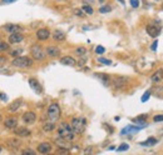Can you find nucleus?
Masks as SVG:
<instances>
[{"label":"nucleus","mask_w":163,"mask_h":155,"mask_svg":"<svg viewBox=\"0 0 163 155\" xmlns=\"http://www.w3.org/2000/svg\"><path fill=\"white\" fill-rule=\"evenodd\" d=\"M58 137L68 140V142H72L75 138V133H74L72 125H69L68 123H62L58 128Z\"/></svg>","instance_id":"1"},{"label":"nucleus","mask_w":163,"mask_h":155,"mask_svg":"<svg viewBox=\"0 0 163 155\" xmlns=\"http://www.w3.org/2000/svg\"><path fill=\"white\" fill-rule=\"evenodd\" d=\"M72 128L74 130V133L77 134H82L84 133L85 130V126H87V120L85 118H83V116H78V118H73L72 119Z\"/></svg>","instance_id":"2"},{"label":"nucleus","mask_w":163,"mask_h":155,"mask_svg":"<svg viewBox=\"0 0 163 155\" xmlns=\"http://www.w3.org/2000/svg\"><path fill=\"white\" fill-rule=\"evenodd\" d=\"M11 65L16 68H30L33 65V60L28 56H16L13 59Z\"/></svg>","instance_id":"3"},{"label":"nucleus","mask_w":163,"mask_h":155,"mask_svg":"<svg viewBox=\"0 0 163 155\" xmlns=\"http://www.w3.org/2000/svg\"><path fill=\"white\" fill-rule=\"evenodd\" d=\"M60 106L57 104V103H53V104L49 105V109H48V119L50 121H58L60 118Z\"/></svg>","instance_id":"4"},{"label":"nucleus","mask_w":163,"mask_h":155,"mask_svg":"<svg viewBox=\"0 0 163 155\" xmlns=\"http://www.w3.org/2000/svg\"><path fill=\"white\" fill-rule=\"evenodd\" d=\"M30 53L33 55V58H34L35 60H44L45 59V53H44V50L40 48L39 45H33L31 46V49H30Z\"/></svg>","instance_id":"5"},{"label":"nucleus","mask_w":163,"mask_h":155,"mask_svg":"<svg viewBox=\"0 0 163 155\" xmlns=\"http://www.w3.org/2000/svg\"><path fill=\"white\" fill-rule=\"evenodd\" d=\"M35 120H36V114L34 111H26L23 114V121H24V124H26V125L34 124Z\"/></svg>","instance_id":"6"},{"label":"nucleus","mask_w":163,"mask_h":155,"mask_svg":"<svg viewBox=\"0 0 163 155\" xmlns=\"http://www.w3.org/2000/svg\"><path fill=\"white\" fill-rule=\"evenodd\" d=\"M128 83V78H124V76H115L113 79V86L115 89H122L127 85Z\"/></svg>","instance_id":"7"},{"label":"nucleus","mask_w":163,"mask_h":155,"mask_svg":"<svg viewBox=\"0 0 163 155\" xmlns=\"http://www.w3.org/2000/svg\"><path fill=\"white\" fill-rule=\"evenodd\" d=\"M30 130L26 129L25 126H23V128H16L14 129V135H16V137H20V138H28L30 137Z\"/></svg>","instance_id":"8"},{"label":"nucleus","mask_w":163,"mask_h":155,"mask_svg":"<svg viewBox=\"0 0 163 155\" xmlns=\"http://www.w3.org/2000/svg\"><path fill=\"white\" fill-rule=\"evenodd\" d=\"M23 40H24V35H23L21 33H11V34L9 35V43L10 44H18Z\"/></svg>","instance_id":"9"},{"label":"nucleus","mask_w":163,"mask_h":155,"mask_svg":"<svg viewBox=\"0 0 163 155\" xmlns=\"http://www.w3.org/2000/svg\"><path fill=\"white\" fill-rule=\"evenodd\" d=\"M29 85H30V88L36 94H41V91H43V88H41V85L39 84V81L36 80V79H34V78H30L29 79Z\"/></svg>","instance_id":"10"},{"label":"nucleus","mask_w":163,"mask_h":155,"mask_svg":"<svg viewBox=\"0 0 163 155\" xmlns=\"http://www.w3.org/2000/svg\"><path fill=\"white\" fill-rule=\"evenodd\" d=\"M49 36H50V31L48 29H39L36 31V38H38V40H40V41L49 39Z\"/></svg>","instance_id":"11"},{"label":"nucleus","mask_w":163,"mask_h":155,"mask_svg":"<svg viewBox=\"0 0 163 155\" xmlns=\"http://www.w3.org/2000/svg\"><path fill=\"white\" fill-rule=\"evenodd\" d=\"M4 126L9 130H14L18 126V119L16 118H9L4 121Z\"/></svg>","instance_id":"12"},{"label":"nucleus","mask_w":163,"mask_h":155,"mask_svg":"<svg viewBox=\"0 0 163 155\" xmlns=\"http://www.w3.org/2000/svg\"><path fill=\"white\" fill-rule=\"evenodd\" d=\"M55 144H57L59 148H62L64 151H67V150L70 149V144L68 143V140H65L63 138H58L57 140H55Z\"/></svg>","instance_id":"13"},{"label":"nucleus","mask_w":163,"mask_h":155,"mask_svg":"<svg viewBox=\"0 0 163 155\" xmlns=\"http://www.w3.org/2000/svg\"><path fill=\"white\" fill-rule=\"evenodd\" d=\"M151 80H152V83H154V84H159L163 80V69L157 70V71L151 76Z\"/></svg>","instance_id":"14"},{"label":"nucleus","mask_w":163,"mask_h":155,"mask_svg":"<svg viewBox=\"0 0 163 155\" xmlns=\"http://www.w3.org/2000/svg\"><path fill=\"white\" fill-rule=\"evenodd\" d=\"M38 151L40 154H48L52 151V145L49 143H41L38 145Z\"/></svg>","instance_id":"15"},{"label":"nucleus","mask_w":163,"mask_h":155,"mask_svg":"<svg viewBox=\"0 0 163 155\" xmlns=\"http://www.w3.org/2000/svg\"><path fill=\"white\" fill-rule=\"evenodd\" d=\"M4 29H5L8 33H21L23 31V28L19 26V25H15V24H6L4 26Z\"/></svg>","instance_id":"16"},{"label":"nucleus","mask_w":163,"mask_h":155,"mask_svg":"<svg viewBox=\"0 0 163 155\" xmlns=\"http://www.w3.org/2000/svg\"><path fill=\"white\" fill-rule=\"evenodd\" d=\"M60 63L63 65H68V67H75L77 65L75 59L72 58V56H64V58L60 59Z\"/></svg>","instance_id":"17"},{"label":"nucleus","mask_w":163,"mask_h":155,"mask_svg":"<svg viewBox=\"0 0 163 155\" xmlns=\"http://www.w3.org/2000/svg\"><path fill=\"white\" fill-rule=\"evenodd\" d=\"M46 54L52 56V58H57V56L60 55V49L57 48V46H49V48H46Z\"/></svg>","instance_id":"18"},{"label":"nucleus","mask_w":163,"mask_h":155,"mask_svg":"<svg viewBox=\"0 0 163 155\" xmlns=\"http://www.w3.org/2000/svg\"><path fill=\"white\" fill-rule=\"evenodd\" d=\"M159 31H161L159 28H157V26H154V25H148V26H147V33H148V35L152 36V38L158 36Z\"/></svg>","instance_id":"19"},{"label":"nucleus","mask_w":163,"mask_h":155,"mask_svg":"<svg viewBox=\"0 0 163 155\" xmlns=\"http://www.w3.org/2000/svg\"><path fill=\"white\" fill-rule=\"evenodd\" d=\"M6 144L9 145L10 148H15V149H18L21 145V142L19 139H15V138H13V139H8L6 140Z\"/></svg>","instance_id":"20"},{"label":"nucleus","mask_w":163,"mask_h":155,"mask_svg":"<svg viewBox=\"0 0 163 155\" xmlns=\"http://www.w3.org/2000/svg\"><path fill=\"white\" fill-rule=\"evenodd\" d=\"M21 104H23V100H21V99H18V100H15L14 103H11V104L9 105V110L13 111V113H14V111H16V110L21 106Z\"/></svg>","instance_id":"21"},{"label":"nucleus","mask_w":163,"mask_h":155,"mask_svg":"<svg viewBox=\"0 0 163 155\" xmlns=\"http://www.w3.org/2000/svg\"><path fill=\"white\" fill-rule=\"evenodd\" d=\"M53 39L57 41H63V40H65V34L60 30H55L53 33Z\"/></svg>","instance_id":"22"},{"label":"nucleus","mask_w":163,"mask_h":155,"mask_svg":"<svg viewBox=\"0 0 163 155\" xmlns=\"http://www.w3.org/2000/svg\"><path fill=\"white\" fill-rule=\"evenodd\" d=\"M138 130H141V128H136V126H133V125H129L127 126V128H124L122 131H120V134L124 135V134H130V133H137Z\"/></svg>","instance_id":"23"},{"label":"nucleus","mask_w":163,"mask_h":155,"mask_svg":"<svg viewBox=\"0 0 163 155\" xmlns=\"http://www.w3.org/2000/svg\"><path fill=\"white\" fill-rule=\"evenodd\" d=\"M54 129H55L54 121H49V123H44L43 124V130L46 131V133H50V131H53Z\"/></svg>","instance_id":"24"},{"label":"nucleus","mask_w":163,"mask_h":155,"mask_svg":"<svg viewBox=\"0 0 163 155\" xmlns=\"http://www.w3.org/2000/svg\"><path fill=\"white\" fill-rule=\"evenodd\" d=\"M95 76L98 79H100L102 83H103L105 86L109 85V76H108V75H105V74H95Z\"/></svg>","instance_id":"25"},{"label":"nucleus","mask_w":163,"mask_h":155,"mask_svg":"<svg viewBox=\"0 0 163 155\" xmlns=\"http://www.w3.org/2000/svg\"><path fill=\"white\" fill-rule=\"evenodd\" d=\"M156 144H157V139H154V138H149V139H147L146 142L141 143L142 147H153V145H156Z\"/></svg>","instance_id":"26"},{"label":"nucleus","mask_w":163,"mask_h":155,"mask_svg":"<svg viewBox=\"0 0 163 155\" xmlns=\"http://www.w3.org/2000/svg\"><path fill=\"white\" fill-rule=\"evenodd\" d=\"M75 54L79 55V56H84L87 54V49L84 48V46H80V48H77L75 49Z\"/></svg>","instance_id":"27"},{"label":"nucleus","mask_w":163,"mask_h":155,"mask_svg":"<svg viewBox=\"0 0 163 155\" xmlns=\"http://www.w3.org/2000/svg\"><path fill=\"white\" fill-rule=\"evenodd\" d=\"M82 10L84 11L85 14H88V15H92V14H93V8L90 5H83Z\"/></svg>","instance_id":"28"},{"label":"nucleus","mask_w":163,"mask_h":155,"mask_svg":"<svg viewBox=\"0 0 163 155\" xmlns=\"http://www.w3.org/2000/svg\"><path fill=\"white\" fill-rule=\"evenodd\" d=\"M6 50H9V44L5 41H0V53H4Z\"/></svg>","instance_id":"29"},{"label":"nucleus","mask_w":163,"mask_h":155,"mask_svg":"<svg viewBox=\"0 0 163 155\" xmlns=\"http://www.w3.org/2000/svg\"><path fill=\"white\" fill-rule=\"evenodd\" d=\"M154 94H156V96H163V86L154 88Z\"/></svg>","instance_id":"30"},{"label":"nucleus","mask_w":163,"mask_h":155,"mask_svg":"<svg viewBox=\"0 0 163 155\" xmlns=\"http://www.w3.org/2000/svg\"><path fill=\"white\" fill-rule=\"evenodd\" d=\"M129 149V145L128 144H122V145H120V147H118L117 148V150H118V151H125V150H128Z\"/></svg>","instance_id":"31"},{"label":"nucleus","mask_w":163,"mask_h":155,"mask_svg":"<svg viewBox=\"0 0 163 155\" xmlns=\"http://www.w3.org/2000/svg\"><path fill=\"white\" fill-rule=\"evenodd\" d=\"M149 96H151V91L148 90V91H146V93L143 94V96H142V101H143V103H146L148 99H149Z\"/></svg>","instance_id":"32"},{"label":"nucleus","mask_w":163,"mask_h":155,"mask_svg":"<svg viewBox=\"0 0 163 155\" xmlns=\"http://www.w3.org/2000/svg\"><path fill=\"white\" fill-rule=\"evenodd\" d=\"M74 14H75L77 16H80V18H83V16L85 15V14H84V11H83L82 9H75V10H74Z\"/></svg>","instance_id":"33"},{"label":"nucleus","mask_w":163,"mask_h":155,"mask_svg":"<svg viewBox=\"0 0 163 155\" xmlns=\"http://www.w3.org/2000/svg\"><path fill=\"white\" fill-rule=\"evenodd\" d=\"M98 62H99V63H102V64H105V65H110V64H112V62H110V60H108V59H104V58H99V59H98Z\"/></svg>","instance_id":"34"},{"label":"nucleus","mask_w":163,"mask_h":155,"mask_svg":"<svg viewBox=\"0 0 163 155\" xmlns=\"http://www.w3.org/2000/svg\"><path fill=\"white\" fill-rule=\"evenodd\" d=\"M110 10H112L110 6H102V8H99V13H102V14H103V13H109Z\"/></svg>","instance_id":"35"},{"label":"nucleus","mask_w":163,"mask_h":155,"mask_svg":"<svg viewBox=\"0 0 163 155\" xmlns=\"http://www.w3.org/2000/svg\"><path fill=\"white\" fill-rule=\"evenodd\" d=\"M104 51H105V49L103 48V46H97V48H95V53L97 54H103Z\"/></svg>","instance_id":"36"},{"label":"nucleus","mask_w":163,"mask_h":155,"mask_svg":"<svg viewBox=\"0 0 163 155\" xmlns=\"http://www.w3.org/2000/svg\"><path fill=\"white\" fill-rule=\"evenodd\" d=\"M130 5L133 8H138L139 6V0H130Z\"/></svg>","instance_id":"37"},{"label":"nucleus","mask_w":163,"mask_h":155,"mask_svg":"<svg viewBox=\"0 0 163 155\" xmlns=\"http://www.w3.org/2000/svg\"><path fill=\"white\" fill-rule=\"evenodd\" d=\"M23 154H30V155H35V151H34V150H30V149H25V150H23V151H21Z\"/></svg>","instance_id":"38"},{"label":"nucleus","mask_w":163,"mask_h":155,"mask_svg":"<svg viewBox=\"0 0 163 155\" xmlns=\"http://www.w3.org/2000/svg\"><path fill=\"white\" fill-rule=\"evenodd\" d=\"M153 121H156V123H158V121H163V115H156L154 118H153Z\"/></svg>","instance_id":"39"},{"label":"nucleus","mask_w":163,"mask_h":155,"mask_svg":"<svg viewBox=\"0 0 163 155\" xmlns=\"http://www.w3.org/2000/svg\"><path fill=\"white\" fill-rule=\"evenodd\" d=\"M21 49H18V50H14V51H11L10 53V55H13V56H15V55H19V54H21Z\"/></svg>","instance_id":"40"},{"label":"nucleus","mask_w":163,"mask_h":155,"mask_svg":"<svg viewBox=\"0 0 163 155\" xmlns=\"http://www.w3.org/2000/svg\"><path fill=\"white\" fill-rule=\"evenodd\" d=\"M0 99H1L3 101H6V99H8V98H6V95H5V94L0 93Z\"/></svg>","instance_id":"41"},{"label":"nucleus","mask_w":163,"mask_h":155,"mask_svg":"<svg viewBox=\"0 0 163 155\" xmlns=\"http://www.w3.org/2000/svg\"><path fill=\"white\" fill-rule=\"evenodd\" d=\"M157 45H158V41L156 40V41H154V43H153V44H152V48H151V49H152L153 51H154V50L157 49Z\"/></svg>","instance_id":"42"},{"label":"nucleus","mask_w":163,"mask_h":155,"mask_svg":"<svg viewBox=\"0 0 163 155\" xmlns=\"http://www.w3.org/2000/svg\"><path fill=\"white\" fill-rule=\"evenodd\" d=\"M5 63H6V58H4V56H3V58H0V65L5 64Z\"/></svg>","instance_id":"43"},{"label":"nucleus","mask_w":163,"mask_h":155,"mask_svg":"<svg viewBox=\"0 0 163 155\" xmlns=\"http://www.w3.org/2000/svg\"><path fill=\"white\" fill-rule=\"evenodd\" d=\"M3 1H4V3H13L14 0H3Z\"/></svg>","instance_id":"44"},{"label":"nucleus","mask_w":163,"mask_h":155,"mask_svg":"<svg viewBox=\"0 0 163 155\" xmlns=\"http://www.w3.org/2000/svg\"><path fill=\"white\" fill-rule=\"evenodd\" d=\"M87 1H89V3H93V1H94V0H87Z\"/></svg>","instance_id":"45"},{"label":"nucleus","mask_w":163,"mask_h":155,"mask_svg":"<svg viewBox=\"0 0 163 155\" xmlns=\"http://www.w3.org/2000/svg\"><path fill=\"white\" fill-rule=\"evenodd\" d=\"M119 1H120V3H122V4H124V0H119Z\"/></svg>","instance_id":"46"},{"label":"nucleus","mask_w":163,"mask_h":155,"mask_svg":"<svg viewBox=\"0 0 163 155\" xmlns=\"http://www.w3.org/2000/svg\"><path fill=\"white\" fill-rule=\"evenodd\" d=\"M1 150H3V149H1V147H0V153H1Z\"/></svg>","instance_id":"47"},{"label":"nucleus","mask_w":163,"mask_h":155,"mask_svg":"<svg viewBox=\"0 0 163 155\" xmlns=\"http://www.w3.org/2000/svg\"><path fill=\"white\" fill-rule=\"evenodd\" d=\"M0 120H1V115H0Z\"/></svg>","instance_id":"48"}]
</instances>
